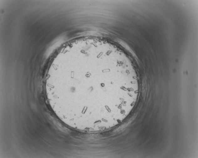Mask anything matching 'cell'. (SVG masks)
<instances>
[{
	"label": "cell",
	"instance_id": "6da1fadb",
	"mask_svg": "<svg viewBox=\"0 0 198 158\" xmlns=\"http://www.w3.org/2000/svg\"><path fill=\"white\" fill-rule=\"evenodd\" d=\"M120 83L118 74L93 67L71 68L56 79L63 109L77 120L111 113Z\"/></svg>",
	"mask_w": 198,
	"mask_h": 158
},
{
	"label": "cell",
	"instance_id": "7a4b0ae2",
	"mask_svg": "<svg viewBox=\"0 0 198 158\" xmlns=\"http://www.w3.org/2000/svg\"><path fill=\"white\" fill-rule=\"evenodd\" d=\"M89 39V40H94V39ZM101 42H103L102 41V40H101Z\"/></svg>",
	"mask_w": 198,
	"mask_h": 158
}]
</instances>
